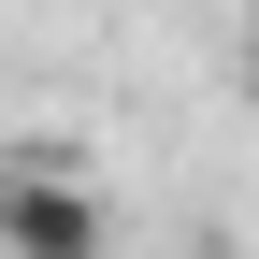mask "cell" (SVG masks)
I'll return each mask as SVG.
<instances>
[{
    "mask_svg": "<svg viewBox=\"0 0 259 259\" xmlns=\"http://www.w3.org/2000/svg\"><path fill=\"white\" fill-rule=\"evenodd\" d=\"M101 245H115V216L87 187V158H58V144L0 158V259H101Z\"/></svg>",
    "mask_w": 259,
    "mask_h": 259,
    "instance_id": "obj_1",
    "label": "cell"
},
{
    "mask_svg": "<svg viewBox=\"0 0 259 259\" xmlns=\"http://www.w3.org/2000/svg\"><path fill=\"white\" fill-rule=\"evenodd\" d=\"M245 101H259V29H245Z\"/></svg>",
    "mask_w": 259,
    "mask_h": 259,
    "instance_id": "obj_2",
    "label": "cell"
}]
</instances>
